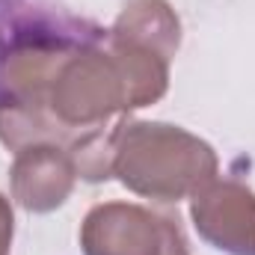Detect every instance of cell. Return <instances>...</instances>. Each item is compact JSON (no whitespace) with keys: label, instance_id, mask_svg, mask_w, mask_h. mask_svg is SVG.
<instances>
[{"label":"cell","instance_id":"3957f363","mask_svg":"<svg viewBox=\"0 0 255 255\" xmlns=\"http://www.w3.org/2000/svg\"><path fill=\"white\" fill-rule=\"evenodd\" d=\"M178 45L181 21L169 0H128L107 30V48L125 74L133 110L151 107L166 95Z\"/></svg>","mask_w":255,"mask_h":255},{"label":"cell","instance_id":"5b68a950","mask_svg":"<svg viewBox=\"0 0 255 255\" xmlns=\"http://www.w3.org/2000/svg\"><path fill=\"white\" fill-rule=\"evenodd\" d=\"M199 238L226 255H255V190L238 178H211L190 196Z\"/></svg>","mask_w":255,"mask_h":255},{"label":"cell","instance_id":"8992f818","mask_svg":"<svg viewBox=\"0 0 255 255\" xmlns=\"http://www.w3.org/2000/svg\"><path fill=\"white\" fill-rule=\"evenodd\" d=\"M77 166L63 145H27L15 151L9 169V190L27 214H51L71 199Z\"/></svg>","mask_w":255,"mask_h":255},{"label":"cell","instance_id":"277c9868","mask_svg":"<svg viewBox=\"0 0 255 255\" xmlns=\"http://www.w3.org/2000/svg\"><path fill=\"white\" fill-rule=\"evenodd\" d=\"M83 255H190L187 235L172 214L136 202H101L80 223Z\"/></svg>","mask_w":255,"mask_h":255},{"label":"cell","instance_id":"6da1fadb","mask_svg":"<svg viewBox=\"0 0 255 255\" xmlns=\"http://www.w3.org/2000/svg\"><path fill=\"white\" fill-rule=\"evenodd\" d=\"M107 30L51 6H12L0 18V142L15 154L30 145L48 86L68 54L104 42Z\"/></svg>","mask_w":255,"mask_h":255},{"label":"cell","instance_id":"7a4b0ae2","mask_svg":"<svg viewBox=\"0 0 255 255\" xmlns=\"http://www.w3.org/2000/svg\"><path fill=\"white\" fill-rule=\"evenodd\" d=\"M220 172L211 142L181 125L125 116L113 133V178L151 202L190 199Z\"/></svg>","mask_w":255,"mask_h":255},{"label":"cell","instance_id":"52a82bcc","mask_svg":"<svg viewBox=\"0 0 255 255\" xmlns=\"http://www.w3.org/2000/svg\"><path fill=\"white\" fill-rule=\"evenodd\" d=\"M12 238H15V214L9 199L0 193V255H12Z\"/></svg>","mask_w":255,"mask_h":255},{"label":"cell","instance_id":"ba28073f","mask_svg":"<svg viewBox=\"0 0 255 255\" xmlns=\"http://www.w3.org/2000/svg\"><path fill=\"white\" fill-rule=\"evenodd\" d=\"M12 6H18V0H0V9H12Z\"/></svg>","mask_w":255,"mask_h":255}]
</instances>
